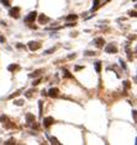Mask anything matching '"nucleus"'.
<instances>
[{
	"label": "nucleus",
	"instance_id": "1",
	"mask_svg": "<svg viewBox=\"0 0 137 145\" xmlns=\"http://www.w3.org/2000/svg\"><path fill=\"white\" fill-rule=\"evenodd\" d=\"M105 52L109 53V54H114V53H117V47L112 44V43H109L106 47H105Z\"/></svg>",
	"mask_w": 137,
	"mask_h": 145
},
{
	"label": "nucleus",
	"instance_id": "2",
	"mask_svg": "<svg viewBox=\"0 0 137 145\" xmlns=\"http://www.w3.org/2000/svg\"><path fill=\"white\" fill-rule=\"evenodd\" d=\"M36 17H37V12H36V11H31L24 20H25V22H33V21L36 20Z\"/></svg>",
	"mask_w": 137,
	"mask_h": 145
},
{
	"label": "nucleus",
	"instance_id": "3",
	"mask_svg": "<svg viewBox=\"0 0 137 145\" xmlns=\"http://www.w3.org/2000/svg\"><path fill=\"white\" fill-rule=\"evenodd\" d=\"M40 47H41V43H38V42H33V41L28 42V48H30V50H32V52L40 49Z\"/></svg>",
	"mask_w": 137,
	"mask_h": 145
},
{
	"label": "nucleus",
	"instance_id": "4",
	"mask_svg": "<svg viewBox=\"0 0 137 145\" xmlns=\"http://www.w3.org/2000/svg\"><path fill=\"white\" fill-rule=\"evenodd\" d=\"M53 122H54V119L52 117H46L45 119H43V127H45V128L51 127L53 124Z\"/></svg>",
	"mask_w": 137,
	"mask_h": 145
},
{
	"label": "nucleus",
	"instance_id": "5",
	"mask_svg": "<svg viewBox=\"0 0 137 145\" xmlns=\"http://www.w3.org/2000/svg\"><path fill=\"white\" fill-rule=\"evenodd\" d=\"M19 12H20V8L15 6V8H12V9L9 11V15L12 16V17H19Z\"/></svg>",
	"mask_w": 137,
	"mask_h": 145
},
{
	"label": "nucleus",
	"instance_id": "6",
	"mask_svg": "<svg viewBox=\"0 0 137 145\" xmlns=\"http://www.w3.org/2000/svg\"><path fill=\"white\" fill-rule=\"evenodd\" d=\"M94 42H95V46H96L98 48H103V46L105 44V41H104V38H101V37L95 38Z\"/></svg>",
	"mask_w": 137,
	"mask_h": 145
},
{
	"label": "nucleus",
	"instance_id": "7",
	"mask_svg": "<svg viewBox=\"0 0 137 145\" xmlns=\"http://www.w3.org/2000/svg\"><path fill=\"white\" fill-rule=\"evenodd\" d=\"M58 92H59V90L57 89V87H52L51 90L48 91L47 95H48L49 97H57V96H58Z\"/></svg>",
	"mask_w": 137,
	"mask_h": 145
},
{
	"label": "nucleus",
	"instance_id": "8",
	"mask_svg": "<svg viewBox=\"0 0 137 145\" xmlns=\"http://www.w3.org/2000/svg\"><path fill=\"white\" fill-rule=\"evenodd\" d=\"M26 122L28 123V124H32V123L35 122V116L31 114V113H27L26 114Z\"/></svg>",
	"mask_w": 137,
	"mask_h": 145
},
{
	"label": "nucleus",
	"instance_id": "9",
	"mask_svg": "<svg viewBox=\"0 0 137 145\" xmlns=\"http://www.w3.org/2000/svg\"><path fill=\"white\" fill-rule=\"evenodd\" d=\"M38 20H40V22H41V24H43V22H47V21H49V19H48L47 16H45V15H41V16L38 17Z\"/></svg>",
	"mask_w": 137,
	"mask_h": 145
},
{
	"label": "nucleus",
	"instance_id": "10",
	"mask_svg": "<svg viewBox=\"0 0 137 145\" xmlns=\"http://www.w3.org/2000/svg\"><path fill=\"white\" fill-rule=\"evenodd\" d=\"M100 6V0H94V5H93V9H91V11H94V10H96Z\"/></svg>",
	"mask_w": 137,
	"mask_h": 145
},
{
	"label": "nucleus",
	"instance_id": "11",
	"mask_svg": "<svg viewBox=\"0 0 137 145\" xmlns=\"http://www.w3.org/2000/svg\"><path fill=\"white\" fill-rule=\"evenodd\" d=\"M95 70H96V72L101 71V63H100V62H96L95 63Z\"/></svg>",
	"mask_w": 137,
	"mask_h": 145
},
{
	"label": "nucleus",
	"instance_id": "12",
	"mask_svg": "<svg viewBox=\"0 0 137 145\" xmlns=\"http://www.w3.org/2000/svg\"><path fill=\"white\" fill-rule=\"evenodd\" d=\"M63 74H64V76H66V77H69V79H72V77H73V75H72V74H70V72H69L67 69H63Z\"/></svg>",
	"mask_w": 137,
	"mask_h": 145
},
{
	"label": "nucleus",
	"instance_id": "13",
	"mask_svg": "<svg viewBox=\"0 0 137 145\" xmlns=\"http://www.w3.org/2000/svg\"><path fill=\"white\" fill-rule=\"evenodd\" d=\"M16 68H17L16 64H11V65H9V67H8V70H9V71H14Z\"/></svg>",
	"mask_w": 137,
	"mask_h": 145
},
{
	"label": "nucleus",
	"instance_id": "14",
	"mask_svg": "<svg viewBox=\"0 0 137 145\" xmlns=\"http://www.w3.org/2000/svg\"><path fill=\"white\" fill-rule=\"evenodd\" d=\"M14 105H16V106H22V105H24V100H16V101H14Z\"/></svg>",
	"mask_w": 137,
	"mask_h": 145
},
{
	"label": "nucleus",
	"instance_id": "15",
	"mask_svg": "<svg viewBox=\"0 0 137 145\" xmlns=\"http://www.w3.org/2000/svg\"><path fill=\"white\" fill-rule=\"evenodd\" d=\"M41 72H42V70H41V69H38V70H36V71L33 72V74H31L30 76H31V77H35V76H38V75L41 74Z\"/></svg>",
	"mask_w": 137,
	"mask_h": 145
},
{
	"label": "nucleus",
	"instance_id": "16",
	"mask_svg": "<svg viewBox=\"0 0 137 145\" xmlns=\"http://www.w3.org/2000/svg\"><path fill=\"white\" fill-rule=\"evenodd\" d=\"M56 50V48L53 47V48H49V49H47V50H45V52H43V54H51V53H53Z\"/></svg>",
	"mask_w": 137,
	"mask_h": 145
},
{
	"label": "nucleus",
	"instance_id": "17",
	"mask_svg": "<svg viewBox=\"0 0 137 145\" xmlns=\"http://www.w3.org/2000/svg\"><path fill=\"white\" fill-rule=\"evenodd\" d=\"M77 19H78V16H77V15H68V16H67V20H68V21H70V20L75 21Z\"/></svg>",
	"mask_w": 137,
	"mask_h": 145
},
{
	"label": "nucleus",
	"instance_id": "18",
	"mask_svg": "<svg viewBox=\"0 0 137 145\" xmlns=\"http://www.w3.org/2000/svg\"><path fill=\"white\" fill-rule=\"evenodd\" d=\"M32 92H35V90H28L27 92H25V96H26V97H28V98H30V97L32 96Z\"/></svg>",
	"mask_w": 137,
	"mask_h": 145
},
{
	"label": "nucleus",
	"instance_id": "19",
	"mask_svg": "<svg viewBox=\"0 0 137 145\" xmlns=\"http://www.w3.org/2000/svg\"><path fill=\"white\" fill-rule=\"evenodd\" d=\"M51 143H52V144H57V145H59V144H61V143H59L58 140H57L56 138H53V136L51 138Z\"/></svg>",
	"mask_w": 137,
	"mask_h": 145
},
{
	"label": "nucleus",
	"instance_id": "20",
	"mask_svg": "<svg viewBox=\"0 0 137 145\" xmlns=\"http://www.w3.org/2000/svg\"><path fill=\"white\" fill-rule=\"evenodd\" d=\"M1 3L4 6H9L10 5V0H1Z\"/></svg>",
	"mask_w": 137,
	"mask_h": 145
},
{
	"label": "nucleus",
	"instance_id": "21",
	"mask_svg": "<svg viewBox=\"0 0 137 145\" xmlns=\"http://www.w3.org/2000/svg\"><path fill=\"white\" fill-rule=\"evenodd\" d=\"M40 82H41V79H36V80L32 82V86H37Z\"/></svg>",
	"mask_w": 137,
	"mask_h": 145
},
{
	"label": "nucleus",
	"instance_id": "22",
	"mask_svg": "<svg viewBox=\"0 0 137 145\" xmlns=\"http://www.w3.org/2000/svg\"><path fill=\"white\" fill-rule=\"evenodd\" d=\"M38 110H40V116H42V101L38 102Z\"/></svg>",
	"mask_w": 137,
	"mask_h": 145
},
{
	"label": "nucleus",
	"instance_id": "23",
	"mask_svg": "<svg viewBox=\"0 0 137 145\" xmlns=\"http://www.w3.org/2000/svg\"><path fill=\"white\" fill-rule=\"evenodd\" d=\"M5 121H8V118H6V116H0V122L4 123Z\"/></svg>",
	"mask_w": 137,
	"mask_h": 145
},
{
	"label": "nucleus",
	"instance_id": "24",
	"mask_svg": "<svg viewBox=\"0 0 137 145\" xmlns=\"http://www.w3.org/2000/svg\"><path fill=\"white\" fill-rule=\"evenodd\" d=\"M124 86L126 89H130V86H131V84H130V81H124Z\"/></svg>",
	"mask_w": 137,
	"mask_h": 145
},
{
	"label": "nucleus",
	"instance_id": "25",
	"mask_svg": "<svg viewBox=\"0 0 137 145\" xmlns=\"http://www.w3.org/2000/svg\"><path fill=\"white\" fill-rule=\"evenodd\" d=\"M120 63H121V67H122V68H124V69L126 70L127 68H126V64H125V62H122V59H121V60H120Z\"/></svg>",
	"mask_w": 137,
	"mask_h": 145
},
{
	"label": "nucleus",
	"instance_id": "26",
	"mask_svg": "<svg viewBox=\"0 0 137 145\" xmlns=\"http://www.w3.org/2000/svg\"><path fill=\"white\" fill-rule=\"evenodd\" d=\"M95 53L94 52H90V50H88V52H85V55H94Z\"/></svg>",
	"mask_w": 137,
	"mask_h": 145
},
{
	"label": "nucleus",
	"instance_id": "27",
	"mask_svg": "<svg viewBox=\"0 0 137 145\" xmlns=\"http://www.w3.org/2000/svg\"><path fill=\"white\" fill-rule=\"evenodd\" d=\"M130 16H133V17H136V11L133 10V11H131L130 12Z\"/></svg>",
	"mask_w": 137,
	"mask_h": 145
},
{
	"label": "nucleus",
	"instance_id": "28",
	"mask_svg": "<svg viewBox=\"0 0 137 145\" xmlns=\"http://www.w3.org/2000/svg\"><path fill=\"white\" fill-rule=\"evenodd\" d=\"M19 93H20V92H15V93H12V95H10V98H14L15 96H17Z\"/></svg>",
	"mask_w": 137,
	"mask_h": 145
},
{
	"label": "nucleus",
	"instance_id": "29",
	"mask_svg": "<svg viewBox=\"0 0 137 145\" xmlns=\"http://www.w3.org/2000/svg\"><path fill=\"white\" fill-rule=\"evenodd\" d=\"M16 47H17L19 49H22V48H24V46L21 44V43H19V44H16Z\"/></svg>",
	"mask_w": 137,
	"mask_h": 145
},
{
	"label": "nucleus",
	"instance_id": "30",
	"mask_svg": "<svg viewBox=\"0 0 137 145\" xmlns=\"http://www.w3.org/2000/svg\"><path fill=\"white\" fill-rule=\"evenodd\" d=\"M83 69V67H80V65H77L75 67V70H82Z\"/></svg>",
	"mask_w": 137,
	"mask_h": 145
},
{
	"label": "nucleus",
	"instance_id": "31",
	"mask_svg": "<svg viewBox=\"0 0 137 145\" xmlns=\"http://www.w3.org/2000/svg\"><path fill=\"white\" fill-rule=\"evenodd\" d=\"M14 143H15L14 140H9V141H5V144H14Z\"/></svg>",
	"mask_w": 137,
	"mask_h": 145
},
{
	"label": "nucleus",
	"instance_id": "32",
	"mask_svg": "<svg viewBox=\"0 0 137 145\" xmlns=\"http://www.w3.org/2000/svg\"><path fill=\"white\" fill-rule=\"evenodd\" d=\"M132 116H133V119L136 121V111H132Z\"/></svg>",
	"mask_w": 137,
	"mask_h": 145
},
{
	"label": "nucleus",
	"instance_id": "33",
	"mask_svg": "<svg viewBox=\"0 0 137 145\" xmlns=\"http://www.w3.org/2000/svg\"><path fill=\"white\" fill-rule=\"evenodd\" d=\"M0 42H5V38L4 37H0Z\"/></svg>",
	"mask_w": 137,
	"mask_h": 145
},
{
	"label": "nucleus",
	"instance_id": "34",
	"mask_svg": "<svg viewBox=\"0 0 137 145\" xmlns=\"http://www.w3.org/2000/svg\"><path fill=\"white\" fill-rule=\"evenodd\" d=\"M107 1H109V0H107Z\"/></svg>",
	"mask_w": 137,
	"mask_h": 145
}]
</instances>
